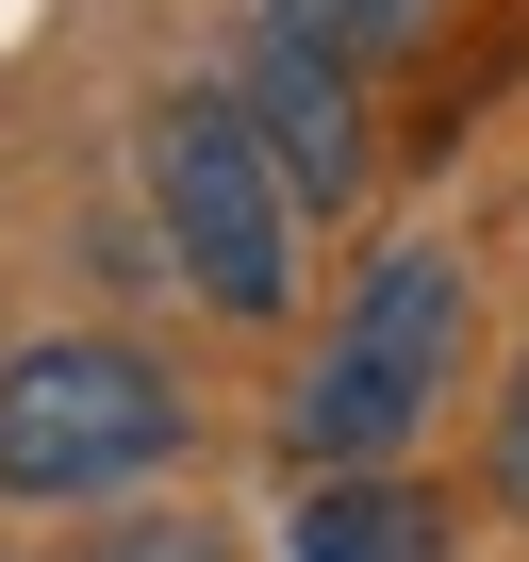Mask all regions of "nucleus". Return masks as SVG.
Listing matches in <instances>:
<instances>
[{
  "label": "nucleus",
  "mask_w": 529,
  "mask_h": 562,
  "mask_svg": "<svg viewBox=\"0 0 529 562\" xmlns=\"http://www.w3.org/2000/svg\"><path fill=\"white\" fill-rule=\"evenodd\" d=\"M447 364H463V265L414 232V248H381V265L348 281L331 348H315L299 397H282V447H299L315 480H381V463L414 447V414L447 397Z\"/></svg>",
  "instance_id": "nucleus-1"
},
{
  "label": "nucleus",
  "mask_w": 529,
  "mask_h": 562,
  "mask_svg": "<svg viewBox=\"0 0 529 562\" xmlns=\"http://www.w3.org/2000/svg\"><path fill=\"white\" fill-rule=\"evenodd\" d=\"M149 232H166V265L215 315H282L299 299V182L264 166V133H248L232 83H182L149 116Z\"/></svg>",
  "instance_id": "nucleus-2"
},
{
  "label": "nucleus",
  "mask_w": 529,
  "mask_h": 562,
  "mask_svg": "<svg viewBox=\"0 0 529 562\" xmlns=\"http://www.w3.org/2000/svg\"><path fill=\"white\" fill-rule=\"evenodd\" d=\"M182 447V381L116 331H50L0 364V496H116Z\"/></svg>",
  "instance_id": "nucleus-3"
},
{
  "label": "nucleus",
  "mask_w": 529,
  "mask_h": 562,
  "mask_svg": "<svg viewBox=\"0 0 529 562\" xmlns=\"http://www.w3.org/2000/svg\"><path fill=\"white\" fill-rule=\"evenodd\" d=\"M232 100H248V133H264V166L299 182V215H331V199H364V67H331V50H299V34H248V67H232Z\"/></svg>",
  "instance_id": "nucleus-4"
},
{
  "label": "nucleus",
  "mask_w": 529,
  "mask_h": 562,
  "mask_svg": "<svg viewBox=\"0 0 529 562\" xmlns=\"http://www.w3.org/2000/svg\"><path fill=\"white\" fill-rule=\"evenodd\" d=\"M299 562H447V513H430V496H397V480H315Z\"/></svg>",
  "instance_id": "nucleus-5"
},
{
  "label": "nucleus",
  "mask_w": 529,
  "mask_h": 562,
  "mask_svg": "<svg viewBox=\"0 0 529 562\" xmlns=\"http://www.w3.org/2000/svg\"><path fill=\"white\" fill-rule=\"evenodd\" d=\"M414 18H430V0H264V34H299V50H331V67L414 50Z\"/></svg>",
  "instance_id": "nucleus-6"
},
{
  "label": "nucleus",
  "mask_w": 529,
  "mask_h": 562,
  "mask_svg": "<svg viewBox=\"0 0 529 562\" xmlns=\"http://www.w3.org/2000/svg\"><path fill=\"white\" fill-rule=\"evenodd\" d=\"M83 562H215V529H182V513H133V529H100Z\"/></svg>",
  "instance_id": "nucleus-7"
},
{
  "label": "nucleus",
  "mask_w": 529,
  "mask_h": 562,
  "mask_svg": "<svg viewBox=\"0 0 529 562\" xmlns=\"http://www.w3.org/2000/svg\"><path fill=\"white\" fill-rule=\"evenodd\" d=\"M496 496L529 513V364H513V397H496Z\"/></svg>",
  "instance_id": "nucleus-8"
}]
</instances>
